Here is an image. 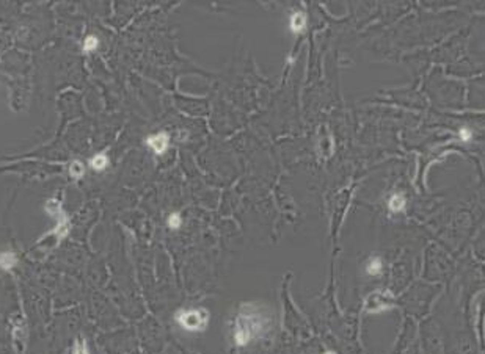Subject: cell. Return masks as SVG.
<instances>
[{"label":"cell","mask_w":485,"mask_h":354,"mask_svg":"<svg viewBox=\"0 0 485 354\" xmlns=\"http://www.w3.org/2000/svg\"><path fill=\"white\" fill-rule=\"evenodd\" d=\"M459 137L460 140L463 141V143H468L469 140L473 138V132L468 129V127H462V129L459 130Z\"/></svg>","instance_id":"14"},{"label":"cell","mask_w":485,"mask_h":354,"mask_svg":"<svg viewBox=\"0 0 485 354\" xmlns=\"http://www.w3.org/2000/svg\"><path fill=\"white\" fill-rule=\"evenodd\" d=\"M74 354H89L88 346H87V343L84 340L76 343V346H74Z\"/></svg>","instance_id":"15"},{"label":"cell","mask_w":485,"mask_h":354,"mask_svg":"<svg viewBox=\"0 0 485 354\" xmlns=\"http://www.w3.org/2000/svg\"><path fill=\"white\" fill-rule=\"evenodd\" d=\"M383 270V262L380 257H371L366 263V274L369 276H378Z\"/></svg>","instance_id":"10"},{"label":"cell","mask_w":485,"mask_h":354,"mask_svg":"<svg viewBox=\"0 0 485 354\" xmlns=\"http://www.w3.org/2000/svg\"><path fill=\"white\" fill-rule=\"evenodd\" d=\"M146 145L149 146V149H153V152L155 155H163L167 152L168 145H170V135L167 132L154 133L151 137L146 138Z\"/></svg>","instance_id":"5"},{"label":"cell","mask_w":485,"mask_h":354,"mask_svg":"<svg viewBox=\"0 0 485 354\" xmlns=\"http://www.w3.org/2000/svg\"><path fill=\"white\" fill-rule=\"evenodd\" d=\"M109 155L106 152H101V154H96L91 157V160H89V168H91L93 171H104L107 167H109Z\"/></svg>","instance_id":"9"},{"label":"cell","mask_w":485,"mask_h":354,"mask_svg":"<svg viewBox=\"0 0 485 354\" xmlns=\"http://www.w3.org/2000/svg\"><path fill=\"white\" fill-rule=\"evenodd\" d=\"M181 224H182V218H181V215H179L177 212H173V213H170L167 216V226H168L170 229L176 230V229L181 228Z\"/></svg>","instance_id":"13"},{"label":"cell","mask_w":485,"mask_h":354,"mask_svg":"<svg viewBox=\"0 0 485 354\" xmlns=\"http://www.w3.org/2000/svg\"><path fill=\"white\" fill-rule=\"evenodd\" d=\"M84 174H85L84 163H82L80 160L71 162V165H69V176L72 179H80V177H84Z\"/></svg>","instance_id":"11"},{"label":"cell","mask_w":485,"mask_h":354,"mask_svg":"<svg viewBox=\"0 0 485 354\" xmlns=\"http://www.w3.org/2000/svg\"><path fill=\"white\" fill-rule=\"evenodd\" d=\"M324 354H336V353H334V351H325Z\"/></svg>","instance_id":"16"},{"label":"cell","mask_w":485,"mask_h":354,"mask_svg":"<svg viewBox=\"0 0 485 354\" xmlns=\"http://www.w3.org/2000/svg\"><path fill=\"white\" fill-rule=\"evenodd\" d=\"M99 47V38L96 36V35H89L85 38V41H84V52H94V50H98Z\"/></svg>","instance_id":"12"},{"label":"cell","mask_w":485,"mask_h":354,"mask_svg":"<svg viewBox=\"0 0 485 354\" xmlns=\"http://www.w3.org/2000/svg\"><path fill=\"white\" fill-rule=\"evenodd\" d=\"M394 307V296L386 290H375L364 299V309L368 313H382Z\"/></svg>","instance_id":"3"},{"label":"cell","mask_w":485,"mask_h":354,"mask_svg":"<svg viewBox=\"0 0 485 354\" xmlns=\"http://www.w3.org/2000/svg\"><path fill=\"white\" fill-rule=\"evenodd\" d=\"M46 210H47V213L52 216V218H55V220L58 221L57 226H55V230L54 233L57 235L58 240H62L66 237V233L69 232V221H68V218H66L65 212H63V208L62 206H60V202L57 199H50L47 201V204H46Z\"/></svg>","instance_id":"4"},{"label":"cell","mask_w":485,"mask_h":354,"mask_svg":"<svg viewBox=\"0 0 485 354\" xmlns=\"http://www.w3.org/2000/svg\"><path fill=\"white\" fill-rule=\"evenodd\" d=\"M405 204H407L405 196L402 193H394L391 194L390 201H388V208H390L391 213H400L405 210Z\"/></svg>","instance_id":"8"},{"label":"cell","mask_w":485,"mask_h":354,"mask_svg":"<svg viewBox=\"0 0 485 354\" xmlns=\"http://www.w3.org/2000/svg\"><path fill=\"white\" fill-rule=\"evenodd\" d=\"M289 28H290V32L298 35V33H302L305 28H307V14H305L303 11H295L292 13V16H290L289 19Z\"/></svg>","instance_id":"6"},{"label":"cell","mask_w":485,"mask_h":354,"mask_svg":"<svg viewBox=\"0 0 485 354\" xmlns=\"http://www.w3.org/2000/svg\"><path fill=\"white\" fill-rule=\"evenodd\" d=\"M175 320L179 328L187 333H204L211 321V313L204 307L181 309L175 315Z\"/></svg>","instance_id":"2"},{"label":"cell","mask_w":485,"mask_h":354,"mask_svg":"<svg viewBox=\"0 0 485 354\" xmlns=\"http://www.w3.org/2000/svg\"><path fill=\"white\" fill-rule=\"evenodd\" d=\"M268 326H270V315L265 313V309L263 306L243 304L237 313L233 329L236 346L239 348L248 346L256 338L263 337Z\"/></svg>","instance_id":"1"},{"label":"cell","mask_w":485,"mask_h":354,"mask_svg":"<svg viewBox=\"0 0 485 354\" xmlns=\"http://www.w3.org/2000/svg\"><path fill=\"white\" fill-rule=\"evenodd\" d=\"M18 255L13 251H2L0 252V270L2 271H11L18 265Z\"/></svg>","instance_id":"7"}]
</instances>
